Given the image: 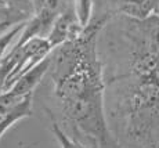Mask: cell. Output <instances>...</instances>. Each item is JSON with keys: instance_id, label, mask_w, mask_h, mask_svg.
Returning a JSON list of instances; mask_svg holds the SVG:
<instances>
[{"instance_id": "1", "label": "cell", "mask_w": 159, "mask_h": 148, "mask_svg": "<svg viewBox=\"0 0 159 148\" xmlns=\"http://www.w3.org/2000/svg\"><path fill=\"white\" fill-rule=\"evenodd\" d=\"M102 91H93L75 98L61 101L65 116L87 138L93 140L100 147L109 144L111 137L107 127L102 105Z\"/></svg>"}, {"instance_id": "2", "label": "cell", "mask_w": 159, "mask_h": 148, "mask_svg": "<svg viewBox=\"0 0 159 148\" xmlns=\"http://www.w3.org/2000/svg\"><path fill=\"white\" fill-rule=\"evenodd\" d=\"M82 30H83V26L78 22L72 3L69 2L64 7V10L58 14L46 39L48 40L51 47L56 49L62 43L76 39L82 33Z\"/></svg>"}, {"instance_id": "3", "label": "cell", "mask_w": 159, "mask_h": 148, "mask_svg": "<svg viewBox=\"0 0 159 148\" xmlns=\"http://www.w3.org/2000/svg\"><path fill=\"white\" fill-rule=\"evenodd\" d=\"M50 62H51V57H50V54H48L40 62H38L35 67H32L29 71H26L24 75H21L7 91H11V93L15 95L33 94L35 89L38 87L39 83L43 81L44 75L48 72Z\"/></svg>"}, {"instance_id": "4", "label": "cell", "mask_w": 159, "mask_h": 148, "mask_svg": "<svg viewBox=\"0 0 159 148\" xmlns=\"http://www.w3.org/2000/svg\"><path fill=\"white\" fill-rule=\"evenodd\" d=\"M32 95L33 94L25 95L20 103L11 108L0 109V138L14 123L32 115Z\"/></svg>"}, {"instance_id": "5", "label": "cell", "mask_w": 159, "mask_h": 148, "mask_svg": "<svg viewBox=\"0 0 159 148\" xmlns=\"http://www.w3.org/2000/svg\"><path fill=\"white\" fill-rule=\"evenodd\" d=\"M158 0H116L118 11L134 20H147L155 8Z\"/></svg>"}, {"instance_id": "6", "label": "cell", "mask_w": 159, "mask_h": 148, "mask_svg": "<svg viewBox=\"0 0 159 148\" xmlns=\"http://www.w3.org/2000/svg\"><path fill=\"white\" fill-rule=\"evenodd\" d=\"M73 11H75L76 20L82 26H86L93 17L94 0H71Z\"/></svg>"}, {"instance_id": "7", "label": "cell", "mask_w": 159, "mask_h": 148, "mask_svg": "<svg viewBox=\"0 0 159 148\" xmlns=\"http://www.w3.org/2000/svg\"><path fill=\"white\" fill-rule=\"evenodd\" d=\"M25 22H26V21H25ZM25 22L17 24L15 26L7 29L6 32L0 33V61H2V58L4 57L6 54H7V51L10 50L11 46L14 44V40L18 38L20 32L22 30L24 25H25Z\"/></svg>"}, {"instance_id": "8", "label": "cell", "mask_w": 159, "mask_h": 148, "mask_svg": "<svg viewBox=\"0 0 159 148\" xmlns=\"http://www.w3.org/2000/svg\"><path fill=\"white\" fill-rule=\"evenodd\" d=\"M51 132H53L54 137L57 138V141H58V144H60L61 148H87V147H84L83 144L78 143L76 140L69 138L68 136L62 132V129H60V126H58L57 123H53Z\"/></svg>"}, {"instance_id": "9", "label": "cell", "mask_w": 159, "mask_h": 148, "mask_svg": "<svg viewBox=\"0 0 159 148\" xmlns=\"http://www.w3.org/2000/svg\"><path fill=\"white\" fill-rule=\"evenodd\" d=\"M8 3L17 6V7L22 8V10L28 11V13L33 14V8H32V0H7Z\"/></svg>"}, {"instance_id": "10", "label": "cell", "mask_w": 159, "mask_h": 148, "mask_svg": "<svg viewBox=\"0 0 159 148\" xmlns=\"http://www.w3.org/2000/svg\"><path fill=\"white\" fill-rule=\"evenodd\" d=\"M151 47L159 53V25L155 26L151 32Z\"/></svg>"}, {"instance_id": "11", "label": "cell", "mask_w": 159, "mask_h": 148, "mask_svg": "<svg viewBox=\"0 0 159 148\" xmlns=\"http://www.w3.org/2000/svg\"><path fill=\"white\" fill-rule=\"evenodd\" d=\"M144 78L149 79V81H152L159 87V60H158V62H157V65H155V68L152 69V72L149 73L148 76H144Z\"/></svg>"}, {"instance_id": "12", "label": "cell", "mask_w": 159, "mask_h": 148, "mask_svg": "<svg viewBox=\"0 0 159 148\" xmlns=\"http://www.w3.org/2000/svg\"><path fill=\"white\" fill-rule=\"evenodd\" d=\"M46 3V0H32V8H33V13H35V11H38L39 8L42 7V6H43Z\"/></svg>"}, {"instance_id": "13", "label": "cell", "mask_w": 159, "mask_h": 148, "mask_svg": "<svg viewBox=\"0 0 159 148\" xmlns=\"http://www.w3.org/2000/svg\"><path fill=\"white\" fill-rule=\"evenodd\" d=\"M151 17H155V18H158L159 20V0L157 2V4H155V8H154V11H152Z\"/></svg>"}, {"instance_id": "14", "label": "cell", "mask_w": 159, "mask_h": 148, "mask_svg": "<svg viewBox=\"0 0 159 148\" xmlns=\"http://www.w3.org/2000/svg\"><path fill=\"white\" fill-rule=\"evenodd\" d=\"M68 2H71V0H68Z\"/></svg>"}]
</instances>
